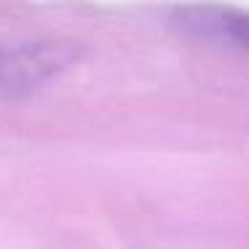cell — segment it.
Returning <instances> with one entry per match:
<instances>
[{"mask_svg": "<svg viewBox=\"0 0 249 249\" xmlns=\"http://www.w3.org/2000/svg\"><path fill=\"white\" fill-rule=\"evenodd\" d=\"M174 24L204 43H217L238 51H244L247 46V17L236 8L212 6V3L182 6L174 11Z\"/></svg>", "mask_w": 249, "mask_h": 249, "instance_id": "cell-2", "label": "cell"}, {"mask_svg": "<svg viewBox=\"0 0 249 249\" xmlns=\"http://www.w3.org/2000/svg\"><path fill=\"white\" fill-rule=\"evenodd\" d=\"M78 59L70 43H17L0 46V102L19 99L59 78Z\"/></svg>", "mask_w": 249, "mask_h": 249, "instance_id": "cell-1", "label": "cell"}]
</instances>
